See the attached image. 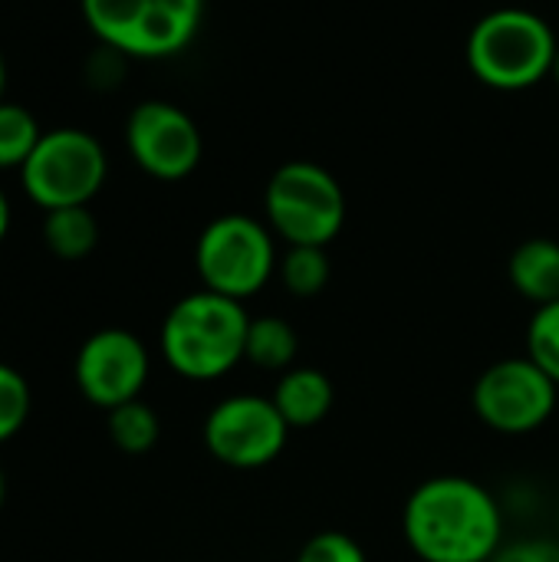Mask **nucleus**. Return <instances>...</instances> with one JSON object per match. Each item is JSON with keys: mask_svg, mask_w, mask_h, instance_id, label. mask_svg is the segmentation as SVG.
Masks as SVG:
<instances>
[{"mask_svg": "<svg viewBox=\"0 0 559 562\" xmlns=\"http://www.w3.org/2000/svg\"><path fill=\"white\" fill-rule=\"evenodd\" d=\"M504 530L501 501L465 474L422 481L402 510V537L422 562H491L507 543Z\"/></svg>", "mask_w": 559, "mask_h": 562, "instance_id": "obj_1", "label": "nucleus"}, {"mask_svg": "<svg viewBox=\"0 0 559 562\" xmlns=\"http://www.w3.org/2000/svg\"><path fill=\"white\" fill-rule=\"evenodd\" d=\"M250 313L241 300L194 290L171 303L158 329L165 366L188 382H217L244 362Z\"/></svg>", "mask_w": 559, "mask_h": 562, "instance_id": "obj_2", "label": "nucleus"}, {"mask_svg": "<svg viewBox=\"0 0 559 562\" xmlns=\"http://www.w3.org/2000/svg\"><path fill=\"white\" fill-rule=\"evenodd\" d=\"M557 49V33L540 13L501 7L474 23L465 56L478 82L497 92H521L554 72Z\"/></svg>", "mask_w": 559, "mask_h": 562, "instance_id": "obj_3", "label": "nucleus"}, {"mask_svg": "<svg viewBox=\"0 0 559 562\" xmlns=\"http://www.w3.org/2000/svg\"><path fill=\"white\" fill-rule=\"evenodd\" d=\"M96 40L132 59H168L185 53L204 16V0H79Z\"/></svg>", "mask_w": 559, "mask_h": 562, "instance_id": "obj_4", "label": "nucleus"}, {"mask_svg": "<svg viewBox=\"0 0 559 562\" xmlns=\"http://www.w3.org/2000/svg\"><path fill=\"white\" fill-rule=\"evenodd\" d=\"M264 217L287 247H329L346 224V191L329 168L297 158L270 175Z\"/></svg>", "mask_w": 559, "mask_h": 562, "instance_id": "obj_5", "label": "nucleus"}, {"mask_svg": "<svg viewBox=\"0 0 559 562\" xmlns=\"http://www.w3.org/2000/svg\"><path fill=\"white\" fill-rule=\"evenodd\" d=\"M280 250L267 221L250 214H221L204 224L194 244V270L204 290L250 300L277 277Z\"/></svg>", "mask_w": 559, "mask_h": 562, "instance_id": "obj_6", "label": "nucleus"}, {"mask_svg": "<svg viewBox=\"0 0 559 562\" xmlns=\"http://www.w3.org/2000/svg\"><path fill=\"white\" fill-rule=\"evenodd\" d=\"M109 175L105 148L86 128H49L36 142L33 155L20 168V184L26 198L43 207H79L89 204Z\"/></svg>", "mask_w": 559, "mask_h": 562, "instance_id": "obj_7", "label": "nucleus"}, {"mask_svg": "<svg viewBox=\"0 0 559 562\" xmlns=\"http://www.w3.org/2000/svg\"><path fill=\"white\" fill-rule=\"evenodd\" d=\"M557 402L559 385L527 356H511L488 366L471 389L478 422L507 438L540 431L554 418Z\"/></svg>", "mask_w": 559, "mask_h": 562, "instance_id": "obj_8", "label": "nucleus"}, {"mask_svg": "<svg viewBox=\"0 0 559 562\" xmlns=\"http://www.w3.org/2000/svg\"><path fill=\"white\" fill-rule=\"evenodd\" d=\"M201 438L217 464L234 471H260L283 454L290 441V425L283 422L270 395L237 392L221 398L208 412Z\"/></svg>", "mask_w": 559, "mask_h": 562, "instance_id": "obj_9", "label": "nucleus"}, {"mask_svg": "<svg viewBox=\"0 0 559 562\" xmlns=\"http://www.w3.org/2000/svg\"><path fill=\"white\" fill-rule=\"evenodd\" d=\"M125 148L132 161L155 181L188 178L204 155L198 122L168 99H145L128 112Z\"/></svg>", "mask_w": 559, "mask_h": 562, "instance_id": "obj_10", "label": "nucleus"}, {"mask_svg": "<svg viewBox=\"0 0 559 562\" xmlns=\"http://www.w3.org/2000/svg\"><path fill=\"white\" fill-rule=\"evenodd\" d=\"M72 375L79 395L89 405L112 412L125 402L142 398L152 375V356L135 333L122 326H105L79 346Z\"/></svg>", "mask_w": 559, "mask_h": 562, "instance_id": "obj_11", "label": "nucleus"}, {"mask_svg": "<svg viewBox=\"0 0 559 562\" xmlns=\"http://www.w3.org/2000/svg\"><path fill=\"white\" fill-rule=\"evenodd\" d=\"M270 398L277 412L283 415V422L290 425V431H303V428H316L320 422H326V415L336 405V389L326 372L313 366H293L280 372Z\"/></svg>", "mask_w": 559, "mask_h": 562, "instance_id": "obj_12", "label": "nucleus"}, {"mask_svg": "<svg viewBox=\"0 0 559 562\" xmlns=\"http://www.w3.org/2000/svg\"><path fill=\"white\" fill-rule=\"evenodd\" d=\"M511 286L534 306L559 300V244L550 237L524 240L507 260Z\"/></svg>", "mask_w": 559, "mask_h": 562, "instance_id": "obj_13", "label": "nucleus"}, {"mask_svg": "<svg viewBox=\"0 0 559 562\" xmlns=\"http://www.w3.org/2000/svg\"><path fill=\"white\" fill-rule=\"evenodd\" d=\"M300 336L283 316H250L244 362L264 372H287L297 366Z\"/></svg>", "mask_w": 559, "mask_h": 562, "instance_id": "obj_14", "label": "nucleus"}, {"mask_svg": "<svg viewBox=\"0 0 559 562\" xmlns=\"http://www.w3.org/2000/svg\"><path fill=\"white\" fill-rule=\"evenodd\" d=\"M43 240L53 257L59 260H82L99 244V221L89 204L79 207H56L43 217Z\"/></svg>", "mask_w": 559, "mask_h": 562, "instance_id": "obj_15", "label": "nucleus"}, {"mask_svg": "<svg viewBox=\"0 0 559 562\" xmlns=\"http://www.w3.org/2000/svg\"><path fill=\"white\" fill-rule=\"evenodd\" d=\"M333 263L326 247H287L277 263V280L297 300H313L329 286Z\"/></svg>", "mask_w": 559, "mask_h": 562, "instance_id": "obj_16", "label": "nucleus"}, {"mask_svg": "<svg viewBox=\"0 0 559 562\" xmlns=\"http://www.w3.org/2000/svg\"><path fill=\"white\" fill-rule=\"evenodd\" d=\"M105 415H109V438L122 454H132V458L148 454L161 438L158 412L142 398L125 402V405H119V408H112Z\"/></svg>", "mask_w": 559, "mask_h": 562, "instance_id": "obj_17", "label": "nucleus"}, {"mask_svg": "<svg viewBox=\"0 0 559 562\" xmlns=\"http://www.w3.org/2000/svg\"><path fill=\"white\" fill-rule=\"evenodd\" d=\"M43 138L40 122L20 102H0V171L23 168L33 155L36 142Z\"/></svg>", "mask_w": 559, "mask_h": 562, "instance_id": "obj_18", "label": "nucleus"}, {"mask_svg": "<svg viewBox=\"0 0 559 562\" xmlns=\"http://www.w3.org/2000/svg\"><path fill=\"white\" fill-rule=\"evenodd\" d=\"M530 362H537L559 385V300L547 306H534V316L527 323V352Z\"/></svg>", "mask_w": 559, "mask_h": 562, "instance_id": "obj_19", "label": "nucleus"}, {"mask_svg": "<svg viewBox=\"0 0 559 562\" xmlns=\"http://www.w3.org/2000/svg\"><path fill=\"white\" fill-rule=\"evenodd\" d=\"M30 408H33V395L23 372L0 362V445H7L23 431Z\"/></svg>", "mask_w": 559, "mask_h": 562, "instance_id": "obj_20", "label": "nucleus"}, {"mask_svg": "<svg viewBox=\"0 0 559 562\" xmlns=\"http://www.w3.org/2000/svg\"><path fill=\"white\" fill-rule=\"evenodd\" d=\"M293 562H369L362 543L343 530H323L310 537Z\"/></svg>", "mask_w": 559, "mask_h": 562, "instance_id": "obj_21", "label": "nucleus"}, {"mask_svg": "<svg viewBox=\"0 0 559 562\" xmlns=\"http://www.w3.org/2000/svg\"><path fill=\"white\" fill-rule=\"evenodd\" d=\"M491 562H559L557 537H527L511 540L497 550Z\"/></svg>", "mask_w": 559, "mask_h": 562, "instance_id": "obj_22", "label": "nucleus"}, {"mask_svg": "<svg viewBox=\"0 0 559 562\" xmlns=\"http://www.w3.org/2000/svg\"><path fill=\"white\" fill-rule=\"evenodd\" d=\"M7 234H10V198L0 188V244H3Z\"/></svg>", "mask_w": 559, "mask_h": 562, "instance_id": "obj_23", "label": "nucleus"}, {"mask_svg": "<svg viewBox=\"0 0 559 562\" xmlns=\"http://www.w3.org/2000/svg\"><path fill=\"white\" fill-rule=\"evenodd\" d=\"M3 89H7V63H3V53H0V102H3Z\"/></svg>", "mask_w": 559, "mask_h": 562, "instance_id": "obj_24", "label": "nucleus"}, {"mask_svg": "<svg viewBox=\"0 0 559 562\" xmlns=\"http://www.w3.org/2000/svg\"><path fill=\"white\" fill-rule=\"evenodd\" d=\"M3 497H7V481H3V468H0V507H3Z\"/></svg>", "mask_w": 559, "mask_h": 562, "instance_id": "obj_25", "label": "nucleus"}, {"mask_svg": "<svg viewBox=\"0 0 559 562\" xmlns=\"http://www.w3.org/2000/svg\"><path fill=\"white\" fill-rule=\"evenodd\" d=\"M554 79H557V86H559V49H557V63H554V72H550Z\"/></svg>", "mask_w": 559, "mask_h": 562, "instance_id": "obj_26", "label": "nucleus"}, {"mask_svg": "<svg viewBox=\"0 0 559 562\" xmlns=\"http://www.w3.org/2000/svg\"><path fill=\"white\" fill-rule=\"evenodd\" d=\"M557 543H559V510H557Z\"/></svg>", "mask_w": 559, "mask_h": 562, "instance_id": "obj_27", "label": "nucleus"}]
</instances>
